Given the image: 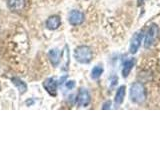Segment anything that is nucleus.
I'll return each instance as SVG.
<instances>
[{"mask_svg": "<svg viewBox=\"0 0 160 150\" xmlns=\"http://www.w3.org/2000/svg\"><path fill=\"white\" fill-rule=\"evenodd\" d=\"M130 100L135 104H141L147 98V91L141 82H135L130 87Z\"/></svg>", "mask_w": 160, "mask_h": 150, "instance_id": "f257e3e1", "label": "nucleus"}, {"mask_svg": "<svg viewBox=\"0 0 160 150\" xmlns=\"http://www.w3.org/2000/svg\"><path fill=\"white\" fill-rule=\"evenodd\" d=\"M74 57L79 63L87 64L92 60V50L90 49V47L82 45V46H79L75 49Z\"/></svg>", "mask_w": 160, "mask_h": 150, "instance_id": "f03ea898", "label": "nucleus"}, {"mask_svg": "<svg viewBox=\"0 0 160 150\" xmlns=\"http://www.w3.org/2000/svg\"><path fill=\"white\" fill-rule=\"evenodd\" d=\"M158 35V26L156 24H151L150 27L147 31L146 36H145V40H144V47L145 48H149L151 47L154 44L155 40L157 38Z\"/></svg>", "mask_w": 160, "mask_h": 150, "instance_id": "7ed1b4c3", "label": "nucleus"}, {"mask_svg": "<svg viewBox=\"0 0 160 150\" xmlns=\"http://www.w3.org/2000/svg\"><path fill=\"white\" fill-rule=\"evenodd\" d=\"M142 38H143L142 32H136L132 36L131 41H130V45H129V52L131 54H135L138 51V49L142 42Z\"/></svg>", "mask_w": 160, "mask_h": 150, "instance_id": "20e7f679", "label": "nucleus"}, {"mask_svg": "<svg viewBox=\"0 0 160 150\" xmlns=\"http://www.w3.org/2000/svg\"><path fill=\"white\" fill-rule=\"evenodd\" d=\"M68 21L73 26L82 24L84 21V14L79 10H71L68 15Z\"/></svg>", "mask_w": 160, "mask_h": 150, "instance_id": "39448f33", "label": "nucleus"}, {"mask_svg": "<svg viewBox=\"0 0 160 150\" xmlns=\"http://www.w3.org/2000/svg\"><path fill=\"white\" fill-rule=\"evenodd\" d=\"M76 102L78 104V106L80 107H86L90 103V94L87 89L81 88L79 90V92L77 94Z\"/></svg>", "mask_w": 160, "mask_h": 150, "instance_id": "423d86ee", "label": "nucleus"}, {"mask_svg": "<svg viewBox=\"0 0 160 150\" xmlns=\"http://www.w3.org/2000/svg\"><path fill=\"white\" fill-rule=\"evenodd\" d=\"M43 87L50 95H52V96H55V95H56L57 81L54 78H48L45 80L43 82Z\"/></svg>", "mask_w": 160, "mask_h": 150, "instance_id": "0eeeda50", "label": "nucleus"}, {"mask_svg": "<svg viewBox=\"0 0 160 150\" xmlns=\"http://www.w3.org/2000/svg\"><path fill=\"white\" fill-rule=\"evenodd\" d=\"M125 90H126V87H125L124 85H121V86L117 89L116 94H115V99H114V103L117 107L120 106L124 101L125 94H126V91H125Z\"/></svg>", "mask_w": 160, "mask_h": 150, "instance_id": "6e6552de", "label": "nucleus"}, {"mask_svg": "<svg viewBox=\"0 0 160 150\" xmlns=\"http://www.w3.org/2000/svg\"><path fill=\"white\" fill-rule=\"evenodd\" d=\"M60 23H61V20H60V17L57 16V15H53V16H50L47 21H46V26L48 29L50 30H56L59 26Z\"/></svg>", "mask_w": 160, "mask_h": 150, "instance_id": "1a4fd4ad", "label": "nucleus"}, {"mask_svg": "<svg viewBox=\"0 0 160 150\" xmlns=\"http://www.w3.org/2000/svg\"><path fill=\"white\" fill-rule=\"evenodd\" d=\"M48 56L50 59V62L52 63L53 66H57L60 63V58H61V53L58 49H52L48 53Z\"/></svg>", "mask_w": 160, "mask_h": 150, "instance_id": "9d476101", "label": "nucleus"}, {"mask_svg": "<svg viewBox=\"0 0 160 150\" xmlns=\"http://www.w3.org/2000/svg\"><path fill=\"white\" fill-rule=\"evenodd\" d=\"M134 63H135V60L133 58L131 59H127L126 61L123 63V67H122V76L124 78L128 77V75L131 72V70L133 69L134 66Z\"/></svg>", "mask_w": 160, "mask_h": 150, "instance_id": "9b49d317", "label": "nucleus"}, {"mask_svg": "<svg viewBox=\"0 0 160 150\" xmlns=\"http://www.w3.org/2000/svg\"><path fill=\"white\" fill-rule=\"evenodd\" d=\"M11 81H12V83L15 85V86L18 88L20 94H23L27 90V85H26V83L23 82L21 79H19L17 77H13L11 79Z\"/></svg>", "mask_w": 160, "mask_h": 150, "instance_id": "f8f14e48", "label": "nucleus"}, {"mask_svg": "<svg viewBox=\"0 0 160 150\" xmlns=\"http://www.w3.org/2000/svg\"><path fill=\"white\" fill-rule=\"evenodd\" d=\"M24 4V0H8V6L13 10H18L22 8Z\"/></svg>", "mask_w": 160, "mask_h": 150, "instance_id": "ddd939ff", "label": "nucleus"}, {"mask_svg": "<svg viewBox=\"0 0 160 150\" xmlns=\"http://www.w3.org/2000/svg\"><path fill=\"white\" fill-rule=\"evenodd\" d=\"M103 71H104V69L102 66H100V65H97V66L93 67V69L91 70V78L94 80L98 79L102 75Z\"/></svg>", "mask_w": 160, "mask_h": 150, "instance_id": "4468645a", "label": "nucleus"}, {"mask_svg": "<svg viewBox=\"0 0 160 150\" xmlns=\"http://www.w3.org/2000/svg\"><path fill=\"white\" fill-rule=\"evenodd\" d=\"M66 88L69 89V90H71L75 87V81H73V80H70V81H67L66 82Z\"/></svg>", "mask_w": 160, "mask_h": 150, "instance_id": "2eb2a0df", "label": "nucleus"}, {"mask_svg": "<svg viewBox=\"0 0 160 150\" xmlns=\"http://www.w3.org/2000/svg\"><path fill=\"white\" fill-rule=\"evenodd\" d=\"M110 107H111V102L110 101H107V102H105L103 104V109H110Z\"/></svg>", "mask_w": 160, "mask_h": 150, "instance_id": "dca6fc26", "label": "nucleus"}, {"mask_svg": "<svg viewBox=\"0 0 160 150\" xmlns=\"http://www.w3.org/2000/svg\"><path fill=\"white\" fill-rule=\"evenodd\" d=\"M117 81H118V78H117V77H115V76H113V77L111 78V85H112V86H114V85L117 83Z\"/></svg>", "mask_w": 160, "mask_h": 150, "instance_id": "f3484780", "label": "nucleus"}, {"mask_svg": "<svg viewBox=\"0 0 160 150\" xmlns=\"http://www.w3.org/2000/svg\"><path fill=\"white\" fill-rule=\"evenodd\" d=\"M143 1L144 0H138V5H141L143 3Z\"/></svg>", "mask_w": 160, "mask_h": 150, "instance_id": "a211bd4d", "label": "nucleus"}]
</instances>
